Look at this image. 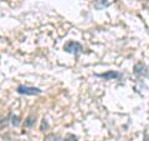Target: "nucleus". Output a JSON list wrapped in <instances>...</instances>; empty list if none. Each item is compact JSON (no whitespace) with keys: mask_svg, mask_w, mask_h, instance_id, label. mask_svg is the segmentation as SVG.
Wrapping results in <instances>:
<instances>
[{"mask_svg":"<svg viewBox=\"0 0 149 141\" xmlns=\"http://www.w3.org/2000/svg\"><path fill=\"white\" fill-rule=\"evenodd\" d=\"M8 121H9V117H5V116L0 115V129L5 128V126L8 125Z\"/></svg>","mask_w":149,"mask_h":141,"instance_id":"6e6552de","label":"nucleus"},{"mask_svg":"<svg viewBox=\"0 0 149 141\" xmlns=\"http://www.w3.org/2000/svg\"><path fill=\"white\" fill-rule=\"evenodd\" d=\"M44 128H45V129H46V128H47V123H46V121H45V120L42 121V125H41V130H42V131H44Z\"/></svg>","mask_w":149,"mask_h":141,"instance_id":"9d476101","label":"nucleus"},{"mask_svg":"<svg viewBox=\"0 0 149 141\" xmlns=\"http://www.w3.org/2000/svg\"><path fill=\"white\" fill-rule=\"evenodd\" d=\"M10 121H11V124H13V126H17L20 125V117H19L17 115H14L13 112L10 114Z\"/></svg>","mask_w":149,"mask_h":141,"instance_id":"0eeeda50","label":"nucleus"},{"mask_svg":"<svg viewBox=\"0 0 149 141\" xmlns=\"http://www.w3.org/2000/svg\"><path fill=\"white\" fill-rule=\"evenodd\" d=\"M35 121H36V116L35 115L27 116V119L25 120V126H26V128H32L34 124H35Z\"/></svg>","mask_w":149,"mask_h":141,"instance_id":"39448f33","label":"nucleus"},{"mask_svg":"<svg viewBox=\"0 0 149 141\" xmlns=\"http://www.w3.org/2000/svg\"><path fill=\"white\" fill-rule=\"evenodd\" d=\"M133 71L137 76H141V78H147L148 76V68H147V65H144L143 63H138V64L134 65Z\"/></svg>","mask_w":149,"mask_h":141,"instance_id":"7ed1b4c3","label":"nucleus"},{"mask_svg":"<svg viewBox=\"0 0 149 141\" xmlns=\"http://www.w3.org/2000/svg\"><path fill=\"white\" fill-rule=\"evenodd\" d=\"M63 50L66 51V53L73 54V55L77 56L83 51V48L80 43H77V41H68V43L63 46Z\"/></svg>","mask_w":149,"mask_h":141,"instance_id":"f03ea898","label":"nucleus"},{"mask_svg":"<svg viewBox=\"0 0 149 141\" xmlns=\"http://www.w3.org/2000/svg\"><path fill=\"white\" fill-rule=\"evenodd\" d=\"M16 92L20 95H40L42 90H40L39 87L34 86H26V85H19L16 87Z\"/></svg>","mask_w":149,"mask_h":141,"instance_id":"f257e3e1","label":"nucleus"},{"mask_svg":"<svg viewBox=\"0 0 149 141\" xmlns=\"http://www.w3.org/2000/svg\"><path fill=\"white\" fill-rule=\"evenodd\" d=\"M96 76L102 78L104 80H114V79L122 78V74L117 73V71H107V73H103V74H96Z\"/></svg>","mask_w":149,"mask_h":141,"instance_id":"20e7f679","label":"nucleus"},{"mask_svg":"<svg viewBox=\"0 0 149 141\" xmlns=\"http://www.w3.org/2000/svg\"><path fill=\"white\" fill-rule=\"evenodd\" d=\"M44 141H62V139L57 134H49V135L44 139Z\"/></svg>","mask_w":149,"mask_h":141,"instance_id":"423d86ee","label":"nucleus"},{"mask_svg":"<svg viewBox=\"0 0 149 141\" xmlns=\"http://www.w3.org/2000/svg\"><path fill=\"white\" fill-rule=\"evenodd\" d=\"M63 141H77V137L74 135H72V134H68Z\"/></svg>","mask_w":149,"mask_h":141,"instance_id":"1a4fd4ad","label":"nucleus"}]
</instances>
